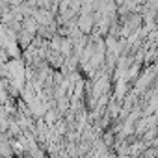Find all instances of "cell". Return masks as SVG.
Returning <instances> with one entry per match:
<instances>
[{
  "label": "cell",
  "mask_w": 158,
  "mask_h": 158,
  "mask_svg": "<svg viewBox=\"0 0 158 158\" xmlns=\"http://www.w3.org/2000/svg\"><path fill=\"white\" fill-rule=\"evenodd\" d=\"M26 0H8V6L10 8H19L21 4H24Z\"/></svg>",
  "instance_id": "obj_1"
},
{
  "label": "cell",
  "mask_w": 158,
  "mask_h": 158,
  "mask_svg": "<svg viewBox=\"0 0 158 158\" xmlns=\"http://www.w3.org/2000/svg\"><path fill=\"white\" fill-rule=\"evenodd\" d=\"M152 149H156V151H158V138H156V139L152 141Z\"/></svg>",
  "instance_id": "obj_2"
}]
</instances>
